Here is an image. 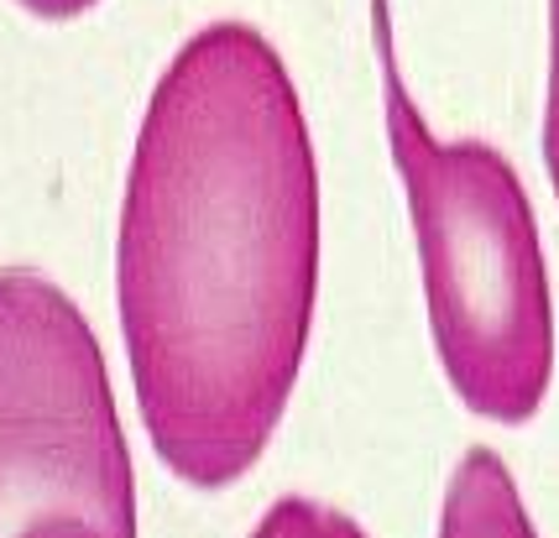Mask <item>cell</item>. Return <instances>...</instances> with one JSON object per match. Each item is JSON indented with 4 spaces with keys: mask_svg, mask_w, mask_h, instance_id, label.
Returning a JSON list of instances; mask_svg holds the SVG:
<instances>
[{
    "mask_svg": "<svg viewBox=\"0 0 559 538\" xmlns=\"http://www.w3.org/2000/svg\"><path fill=\"white\" fill-rule=\"evenodd\" d=\"M0 538H136L105 350L37 267H0Z\"/></svg>",
    "mask_w": 559,
    "mask_h": 538,
    "instance_id": "obj_3",
    "label": "cell"
},
{
    "mask_svg": "<svg viewBox=\"0 0 559 538\" xmlns=\"http://www.w3.org/2000/svg\"><path fill=\"white\" fill-rule=\"evenodd\" d=\"M251 538H366V528L356 517H345L341 507H330V502L283 497V502H272L267 513L257 517Z\"/></svg>",
    "mask_w": 559,
    "mask_h": 538,
    "instance_id": "obj_5",
    "label": "cell"
},
{
    "mask_svg": "<svg viewBox=\"0 0 559 538\" xmlns=\"http://www.w3.org/2000/svg\"><path fill=\"white\" fill-rule=\"evenodd\" d=\"M371 48L439 367L471 414L528 423L555 382V294L534 199L508 152L481 136H439L424 121L388 0H371Z\"/></svg>",
    "mask_w": 559,
    "mask_h": 538,
    "instance_id": "obj_2",
    "label": "cell"
},
{
    "mask_svg": "<svg viewBox=\"0 0 559 538\" xmlns=\"http://www.w3.org/2000/svg\"><path fill=\"white\" fill-rule=\"evenodd\" d=\"M544 168L559 199V0H549V74H544Z\"/></svg>",
    "mask_w": 559,
    "mask_h": 538,
    "instance_id": "obj_6",
    "label": "cell"
},
{
    "mask_svg": "<svg viewBox=\"0 0 559 538\" xmlns=\"http://www.w3.org/2000/svg\"><path fill=\"white\" fill-rule=\"evenodd\" d=\"M319 298V163L262 26L189 32L146 95L116 236V309L146 440L219 491L288 414Z\"/></svg>",
    "mask_w": 559,
    "mask_h": 538,
    "instance_id": "obj_1",
    "label": "cell"
},
{
    "mask_svg": "<svg viewBox=\"0 0 559 538\" xmlns=\"http://www.w3.org/2000/svg\"><path fill=\"white\" fill-rule=\"evenodd\" d=\"M439 538H538L523 491L497 450L476 444L450 470V487L439 502Z\"/></svg>",
    "mask_w": 559,
    "mask_h": 538,
    "instance_id": "obj_4",
    "label": "cell"
},
{
    "mask_svg": "<svg viewBox=\"0 0 559 538\" xmlns=\"http://www.w3.org/2000/svg\"><path fill=\"white\" fill-rule=\"evenodd\" d=\"M22 11H32L37 22H73V16H84V11H95L99 0H16Z\"/></svg>",
    "mask_w": 559,
    "mask_h": 538,
    "instance_id": "obj_7",
    "label": "cell"
}]
</instances>
